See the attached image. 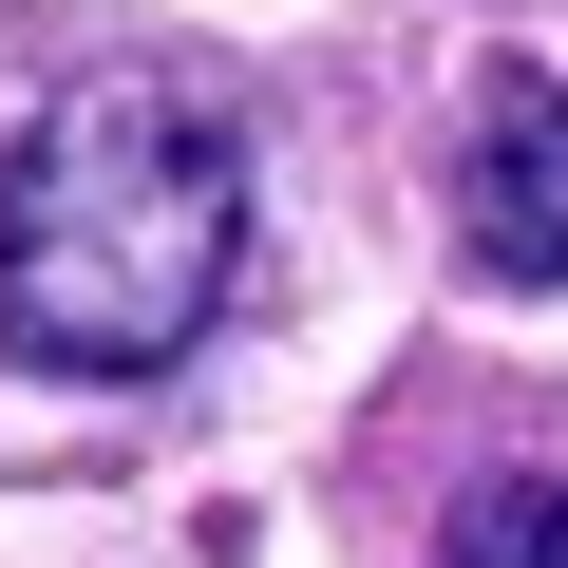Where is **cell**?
I'll list each match as a JSON object with an SVG mask.
<instances>
[{
  "label": "cell",
  "mask_w": 568,
  "mask_h": 568,
  "mask_svg": "<svg viewBox=\"0 0 568 568\" xmlns=\"http://www.w3.org/2000/svg\"><path fill=\"white\" fill-rule=\"evenodd\" d=\"M246 284V114L171 58H95L0 171V342L58 379H171Z\"/></svg>",
  "instance_id": "obj_1"
},
{
  "label": "cell",
  "mask_w": 568,
  "mask_h": 568,
  "mask_svg": "<svg viewBox=\"0 0 568 568\" xmlns=\"http://www.w3.org/2000/svg\"><path fill=\"white\" fill-rule=\"evenodd\" d=\"M455 246L493 265V284H568V77H493V114H474V171H455Z\"/></svg>",
  "instance_id": "obj_2"
},
{
  "label": "cell",
  "mask_w": 568,
  "mask_h": 568,
  "mask_svg": "<svg viewBox=\"0 0 568 568\" xmlns=\"http://www.w3.org/2000/svg\"><path fill=\"white\" fill-rule=\"evenodd\" d=\"M436 568H568V474H493V493H455Z\"/></svg>",
  "instance_id": "obj_3"
}]
</instances>
